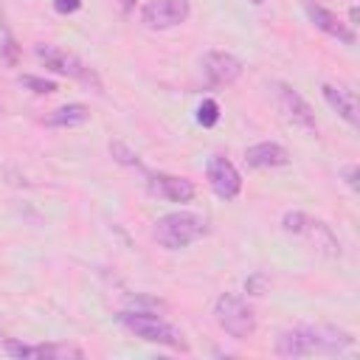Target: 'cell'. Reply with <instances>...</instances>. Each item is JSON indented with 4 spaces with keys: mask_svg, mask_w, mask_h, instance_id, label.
I'll return each instance as SVG.
<instances>
[{
    "mask_svg": "<svg viewBox=\"0 0 360 360\" xmlns=\"http://www.w3.org/2000/svg\"><path fill=\"white\" fill-rule=\"evenodd\" d=\"M354 346V338L346 329L329 326V323H307L278 332L276 338V354L278 357H312V354H346Z\"/></svg>",
    "mask_w": 360,
    "mask_h": 360,
    "instance_id": "6da1fadb",
    "label": "cell"
},
{
    "mask_svg": "<svg viewBox=\"0 0 360 360\" xmlns=\"http://www.w3.org/2000/svg\"><path fill=\"white\" fill-rule=\"evenodd\" d=\"M115 318H118V323H121L129 335H135V338H141V340H146V343L166 346V349H174V352H188V343H186L183 332H180L174 323H169V321H163L160 315H155V312L124 309V312H118Z\"/></svg>",
    "mask_w": 360,
    "mask_h": 360,
    "instance_id": "7a4b0ae2",
    "label": "cell"
},
{
    "mask_svg": "<svg viewBox=\"0 0 360 360\" xmlns=\"http://www.w3.org/2000/svg\"><path fill=\"white\" fill-rule=\"evenodd\" d=\"M205 233H208V222H205V217H200L194 211H169V214L158 217L152 225L155 242L166 250H183L191 242L202 239Z\"/></svg>",
    "mask_w": 360,
    "mask_h": 360,
    "instance_id": "3957f363",
    "label": "cell"
},
{
    "mask_svg": "<svg viewBox=\"0 0 360 360\" xmlns=\"http://www.w3.org/2000/svg\"><path fill=\"white\" fill-rule=\"evenodd\" d=\"M34 56H37L48 70H53V73H59V76H68V79H76V82H82V84H87V87H93V90H101L98 73H96L84 59H79V56L70 53V51H65V48H59V45H53V42H39V45H34Z\"/></svg>",
    "mask_w": 360,
    "mask_h": 360,
    "instance_id": "277c9868",
    "label": "cell"
},
{
    "mask_svg": "<svg viewBox=\"0 0 360 360\" xmlns=\"http://www.w3.org/2000/svg\"><path fill=\"white\" fill-rule=\"evenodd\" d=\"M214 321L219 323V329L225 335H231L233 340H248L256 332V312L253 307L236 295V292H222L214 301Z\"/></svg>",
    "mask_w": 360,
    "mask_h": 360,
    "instance_id": "5b68a950",
    "label": "cell"
},
{
    "mask_svg": "<svg viewBox=\"0 0 360 360\" xmlns=\"http://www.w3.org/2000/svg\"><path fill=\"white\" fill-rule=\"evenodd\" d=\"M281 228H284L287 233H292V236L307 239L318 253H323V256H329V259H338V256H340V242H338V236L332 233V228H329L326 222H321V219L304 214V211H287V214L281 217Z\"/></svg>",
    "mask_w": 360,
    "mask_h": 360,
    "instance_id": "8992f818",
    "label": "cell"
},
{
    "mask_svg": "<svg viewBox=\"0 0 360 360\" xmlns=\"http://www.w3.org/2000/svg\"><path fill=\"white\" fill-rule=\"evenodd\" d=\"M273 96H276L278 112H281L292 127H298V129H304V132H315V129H318L315 112H312L309 101H307L295 87H290L287 82H273Z\"/></svg>",
    "mask_w": 360,
    "mask_h": 360,
    "instance_id": "52a82bcc",
    "label": "cell"
},
{
    "mask_svg": "<svg viewBox=\"0 0 360 360\" xmlns=\"http://www.w3.org/2000/svg\"><path fill=\"white\" fill-rule=\"evenodd\" d=\"M191 17L188 0H146L141 6V22L149 31H169Z\"/></svg>",
    "mask_w": 360,
    "mask_h": 360,
    "instance_id": "ba28073f",
    "label": "cell"
},
{
    "mask_svg": "<svg viewBox=\"0 0 360 360\" xmlns=\"http://www.w3.org/2000/svg\"><path fill=\"white\" fill-rule=\"evenodd\" d=\"M200 70L208 87H228L242 76V62L228 51H208L200 59Z\"/></svg>",
    "mask_w": 360,
    "mask_h": 360,
    "instance_id": "9c48e42d",
    "label": "cell"
},
{
    "mask_svg": "<svg viewBox=\"0 0 360 360\" xmlns=\"http://www.w3.org/2000/svg\"><path fill=\"white\" fill-rule=\"evenodd\" d=\"M6 354L20 357V360H82L84 352L70 343H20V340H6L3 343Z\"/></svg>",
    "mask_w": 360,
    "mask_h": 360,
    "instance_id": "30bf717a",
    "label": "cell"
},
{
    "mask_svg": "<svg viewBox=\"0 0 360 360\" xmlns=\"http://www.w3.org/2000/svg\"><path fill=\"white\" fill-rule=\"evenodd\" d=\"M205 177H208L211 191H214L219 200H233V197H239V191H242V174H239V169H236L228 158H222V155H211V158H208V163H205Z\"/></svg>",
    "mask_w": 360,
    "mask_h": 360,
    "instance_id": "8fae6325",
    "label": "cell"
},
{
    "mask_svg": "<svg viewBox=\"0 0 360 360\" xmlns=\"http://www.w3.org/2000/svg\"><path fill=\"white\" fill-rule=\"evenodd\" d=\"M146 191L158 200L166 202H191L197 188L191 180L180 177V174H166V172H146Z\"/></svg>",
    "mask_w": 360,
    "mask_h": 360,
    "instance_id": "7c38bea8",
    "label": "cell"
},
{
    "mask_svg": "<svg viewBox=\"0 0 360 360\" xmlns=\"http://www.w3.org/2000/svg\"><path fill=\"white\" fill-rule=\"evenodd\" d=\"M304 11H307V17H309V22L318 28V31H323L326 37H332V39H338V42H343V45H354V28L349 25V22H343L338 14H332L329 8H323V6H318V3H312V0H304Z\"/></svg>",
    "mask_w": 360,
    "mask_h": 360,
    "instance_id": "4fadbf2b",
    "label": "cell"
},
{
    "mask_svg": "<svg viewBox=\"0 0 360 360\" xmlns=\"http://www.w3.org/2000/svg\"><path fill=\"white\" fill-rule=\"evenodd\" d=\"M321 96L323 101L349 124V127H360V112H357V93L340 84H321Z\"/></svg>",
    "mask_w": 360,
    "mask_h": 360,
    "instance_id": "5bb4252c",
    "label": "cell"
},
{
    "mask_svg": "<svg viewBox=\"0 0 360 360\" xmlns=\"http://www.w3.org/2000/svg\"><path fill=\"white\" fill-rule=\"evenodd\" d=\"M245 163L250 169H278L290 163V152L276 141H262L245 149Z\"/></svg>",
    "mask_w": 360,
    "mask_h": 360,
    "instance_id": "9a60e30c",
    "label": "cell"
},
{
    "mask_svg": "<svg viewBox=\"0 0 360 360\" xmlns=\"http://www.w3.org/2000/svg\"><path fill=\"white\" fill-rule=\"evenodd\" d=\"M90 121V110L84 107V104H79V101H70V104H62V107H56L48 118H45V124L48 127H62V129H73V127H84Z\"/></svg>",
    "mask_w": 360,
    "mask_h": 360,
    "instance_id": "2e32d148",
    "label": "cell"
},
{
    "mask_svg": "<svg viewBox=\"0 0 360 360\" xmlns=\"http://www.w3.org/2000/svg\"><path fill=\"white\" fill-rule=\"evenodd\" d=\"M110 155L118 160V163H124V166H135V169H143L141 166V158L127 146V143H121V141H112L110 143Z\"/></svg>",
    "mask_w": 360,
    "mask_h": 360,
    "instance_id": "e0dca14e",
    "label": "cell"
},
{
    "mask_svg": "<svg viewBox=\"0 0 360 360\" xmlns=\"http://www.w3.org/2000/svg\"><path fill=\"white\" fill-rule=\"evenodd\" d=\"M217 121H219V104L214 98H202V104L197 107V124L214 127Z\"/></svg>",
    "mask_w": 360,
    "mask_h": 360,
    "instance_id": "ac0fdd59",
    "label": "cell"
},
{
    "mask_svg": "<svg viewBox=\"0 0 360 360\" xmlns=\"http://www.w3.org/2000/svg\"><path fill=\"white\" fill-rule=\"evenodd\" d=\"M20 84H22V87H28V90H34V93H39V96H48V93H53V90H56V82L42 79V76H31V73L20 76Z\"/></svg>",
    "mask_w": 360,
    "mask_h": 360,
    "instance_id": "d6986e66",
    "label": "cell"
},
{
    "mask_svg": "<svg viewBox=\"0 0 360 360\" xmlns=\"http://www.w3.org/2000/svg\"><path fill=\"white\" fill-rule=\"evenodd\" d=\"M264 287H267V276H264V273H256V276H250V278L245 281V290H248L250 295H262Z\"/></svg>",
    "mask_w": 360,
    "mask_h": 360,
    "instance_id": "ffe728a7",
    "label": "cell"
},
{
    "mask_svg": "<svg viewBox=\"0 0 360 360\" xmlns=\"http://www.w3.org/2000/svg\"><path fill=\"white\" fill-rule=\"evenodd\" d=\"M82 8V0H53V11L56 14H73Z\"/></svg>",
    "mask_w": 360,
    "mask_h": 360,
    "instance_id": "44dd1931",
    "label": "cell"
},
{
    "mask_svg": "<svg viewBox=\"0 0 360 360\" xmlns=\"http://www.w3.org/2000/svg\"><path fill=\"white\" fill-rule=\"evenodd\" d=\"M343 177L349 183V188H357V166H346L343 169Z\"/></svg>",
    "mask_w": 360,
    "mask_h": 360,
    "instance_id": "7402d4cb",
    "label": "cell"
},
{
    "mask_svg": "<svg viewBox=\"0 0 360 360\" xmlns=\"http://www.w3.org/2000/svg\"><path fill=\"white\" fill-rule=\"evenodd\" d=\"M112 3H115V6H118L124 14H129V11L135 8V3H138V0H112Z\"/></svg>",
    "mask_w": 360,
    "mask_h": 360,
    "instance_id": "603a6c76",
    "label": "cell"
},
{
    "mask_svg": "<svg viewBox=\"0 0 360 360\" xmlns=\"http://www.w3.org/2000/svg\"><path fill=\"white\" fill-rule=\"evenodd\" d=\"M250 3H253V6H262V3H264V0H250Z\"/></svg>",
    "mask_w": 360,
    "mask_h": 360,
    "instance_id": "cb8c5ba5",
    "label": "cell"
}]
</instances>
